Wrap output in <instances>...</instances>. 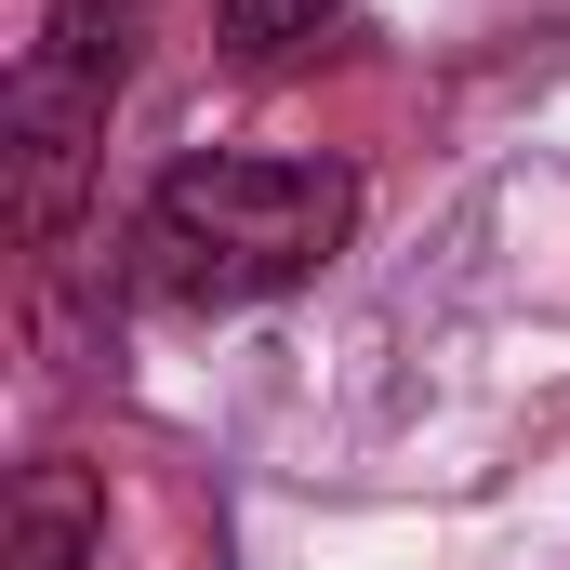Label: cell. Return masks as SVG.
Returning <instances> with one entry per match:
<instances>
[{
	"label": "cell",
	"mask_w": 570,
	"mask_h": 570,
	"mask_svg": "<svg viewBox=\"0 0 570 570\" xmlns=\"http://www.w3.org/2000/svg\"><path fill=\"white\" fill-rule=\"evenodd\" d=\"M358 226V186L332 159H173L134 226V279L159 305H266L318 279Z\"/></svg>",
	"instance_id": "1"
},
{
	"label": "cell",
	"mask_w": 570,
	"mask_h": 570,
	"mask_svg": "<svg viewBox=\"0 0 570 570\" xmlns=\"http://www.w3.org/2000/svg\"><path fill=\"white\" fill-rule=\"evenodd\" d=\"M120 80H134V0H53L40 53L13 67V226L27 239H67Z\"/></svg>",
	"instance_id": "2"
},
{
	"label": "cell",
	"mask_w": 570,
	"mask_h": 570,
	"mask_svg": "<svg viewBox=\"0 0 570 570\" xmlns=\"http://www.w3.org/2000/svg\"><path fill=\"white\" fill-rule=\"evenodd\" d=\"M0 570H107V491L80 464H27L0 504Z\"/></svg>",
	"instance_id": "3"
},
{
	"label": "cell",
	"mask_w": 570,
	"mask_h": 570,
	"mask_svg": "<svg viewBox=\"0 0 570 570\" xmlns=\"http://www.w3.org/2000/svg\"><path fill=\"white\" fill-rule=\"evenodd\" d=\"M332 13H345V0H226V53L266 67V53H292V40H318Z\"/></svg>",
	"instance_id": "4"
}]
</instances>
